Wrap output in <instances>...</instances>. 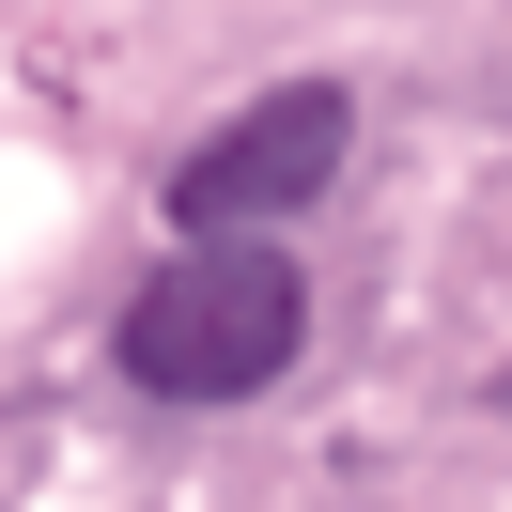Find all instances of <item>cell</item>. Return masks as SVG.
I'll list each match as a JSON object with an SVG mask.
<instances>
[{
    "instance_id": "1",
    "label": "cell",
    "mask_w": 512,
    "mask_h": 512,
    "mask_svg": "<svg viewBox=\"0 0 512 512\" xmlns=\"http://www.w3.org/2000/svg\"><path fill=\"white\" fill-rule=\"evenodd\" d=\"M295 342H311V280L264 233H187L125 295V388H156V404H249L295 373Z\"/></svg>"
},
{
    "instance_id": "2",
    "label": "cell",
    "mask_w": 512,
    "mask_h": 512,
    "mask_svg": "<svg viewBox=\"0 0 512 512\" xmlns=\"http://www.w3.org/2000/svg\"><path fill=\"white\" fill-rule=\"evenodd\" d=\"M342 140H357V109L326 94V78H280V94H249L187 171H171V218L187 233H280L295 202H326Z\"/></svg>"
},
{
    "instance_id": "3",
    "label": "cell",
    "mask_w": 512,
    "mask_h": 512,
    "mask_svg": "<svg viewBox=\"0 0 512 512\" xmlns=\"http://www.w3.org/2000/svg\"><path fill=\"white\" fill-rule=\"evenodd\" d=\"M497 404H512V373H497Z\"/></svg>"
}]
</instances>
